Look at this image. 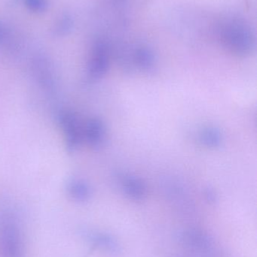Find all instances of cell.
<instances>
[{
  "label": "cell",
  "mask_w": 257,
  "mask_h": 257,
  "mask_svg": "<svg viewBox=\"0 0 257 257\" xmlns=\"http://www.w3.org/2000/svg\"><path fill=\"white\" fill-rule=\"evenodd\" d=\"M220 30L222 42L232 52L246 56L253 51L254 37L245 21L238 18H230L223 23Z\"/></svg>",
  "instance_id": "cell-1"
},
{
  "label": "cell",
  "mask_w": 257,
  "mask_h": 257,
  "mask_svg": "<svg viewBox=\"0 0 257 257\" xmlns=\"http://www.w3.org/2000/svg\"><path fill=\"white\" fill-rule=\"evenodd\" d=\"M24 256V241L18 220L10 212L0 216V257Z\"/></svg>",
  "instance_id": "cell-2"
},
{
  "label": "cell",
  "mask_w": 257,
  "mask_h": 257,
  "mask_svg": "<svg viewBox=\"0 0 257 257\" xmlns=\"http://www.w3.org/2000/svg\"><path fill=\"white\" fill-rule=\"evenodd\" d=\"M110 66V49L104 41L95 42L92 48L89 64V75L93 81L101 79L107 74Z\"/></svg>",
  "instance_id": "cell-3"
},
{
  "label": "cell",
  "mask_w": 257,
  "mask_h": 257,
  "mask_svg": "<svg viewBox=\"0 0 257 257\" xmlns=\"http://www.w3.org/2000/svg\"><path fill=\"white\" fill-rule=\"evenodd\" d=\"M59 122L63 130L66 147L69 152H74L81 145L83 130L76 116L70 111H63L59 114Z\"/></svg>",
  "instance_id": "cell-4"
},
{
  "label": "cell",
  "mask_w": 257,
  "mask_h": 257,
  "mask_svg": "<svg viewBox=\"0 0 257 257\" xmlns=\"http://www.w3.org/2000/svg\"><path fill=\"white\" fill-rule=\"evenodd\" d=\"M119 180L122 191L130 199L140 201L146 197V185L140 178L133 175L122 174L119 175Z\"/></svg>",
  "instance_id": "cell-5"
},
{
  "label": "cell",
  "mask_w": 257,
  "mask_h": 257,
  "mask_svg": "<svg viewBox=\"0 0 257 257\" xmlns=\"http://www.w3.org/2000/svg\"><path fill=\"white\" fill-rule=\"evenodd\" d=\"M83 138L93 148L102 146L105 141L106 127L101 119L93 117L88 120L83 130Z\"/></svg>",
  "instance_id": "cell-6"
},
{
  "label": "cell",
  "mask_w": 257,
  "mask_h": 257,
  "mask_svg": "<svg viewBox=\"0 0 257 257\" xmlns=\"http://www.w3.org/2000/svg\"><path fill=\"white\" fill-rule=\"evenodd\" d=\"M34 71L35 76L41 87H43L46 91L53 93L56 87V82L49 62L42 57L37 58L34 63Z\"/></svg>",
  "instance_id": "cell-7"
},
{
  "label": "cell",
  "mask_w": 257,
  "mask_h": 257,
  "mask_svg": "<svg viewBox=\"0 0 257 257\" xmlns=\"http://www.w3.org/2000/svg\"><path fill=\"white\" fill-rule=\"evenodd\" d=\"M134 60L137 66L144 72H153L155 66V55L153 51L147 46H140L134 53Z\"/></svg>",
  "instance_id": "cell-8"
},
{
  "label": "cell",
  "mask_w": 257,
  "mask_h": 257,
  "mask_svg": "<svg viewBox=\"0 0 257 257\" xmlns=\"http://www.w3.org/2000/svg\"><path fill=\"white\" fill-rule=\"evenodd\" d=\"M182 241L185 245L196 250L208 249L211 244L206 234L196 229L186 231L182 235Z\"/></svg>",
  "instance_id": "cell-9"
},
{
  "label": "cell",
  "mask_w": 257,
  "mask_h": 257,
  "mask_svg": "<svg viewBox=\"0 0 257 257\" xmlns=\"http://www.w3.org/2000/svg\"><path fill=\"white\" fill-rule=\"evenodd\" d=\"M199 140L204 146L214 149L220 146L223 138L218 128L208 126L204 128L199 133Z\"/></svg>",
  "instance_id": "cell-10"
},
{
  "label": "cell",
  "mask_w": 257,
  "mask_h": 257,
  "mask_svg": "<svg viewBox=\"0 0 257 257\" xmlns=\"http://www.w3.org/2000/svg\"><path fill=\"white\" fill-rule=\"evenodd\" d=\"M68 190L69 195L75 200L85 201L90 197V187L81 180H74L69 182Z\"/></svg>",
  "instance_id": "cell-11"
},
{
  "label": "cell",
  "mask_w": 257,
  "mask_h": 257,
  "mask_svg": "<svg viewBox=\"0 0 257 257\" xmlns=\"http://www.w3.org/2000/svg\"><path fill=\"white\" fill-rule=\"evenodd\" d=\"M97 243L101 247H104L110 251H119V244L116 240L113 239L112 237L109 235H101L96 238Z\"/></svg>",
  "instance_id": "cell-12"
},
{
  "label": "cell",
  "mask_w": 257,
  "mask_h": 257,
  "mask_svg": "<svg viewBox=\"0 0 257 257\" xmlns=\"http://www.w3.org/2000/svg\"><path fill=\"white\" fill-rule=\"evenodd\" d=\"M72 27V18L68 16L63 17L57 26V31L56 33L59 36L68 34Z\"/></svg>",
  "instance_id": "cell-13"
},
{
  "label": "cell",
  "mask_w": 257,
  "mask_h": 257,
  "mask_svg": "<svg viewBox=\"0 0 257 257\" xmlns=\"http://www.w3.org/2000/svg\"><path fill=\"white\" fill-rule=\"evenodd\" d=\"M24 3L32 12H42L47 8L46 0H24Z\"/></svg>",
  "instance_id": "cell-14"
},
{
  "label": "cell",
  "mask_w": 257,
  "mask_h": 257,
  "mask_svg": "<svg viewBox=\"0 0 257 257\" xmlns=\"http://www.w3.org/2000/svg\"><path fill=\"white\" fill-rule=\"evenodd\" d=\"M11 39V33L9 29L0 22V45H6Z\"/></svg>",
  "instance_id": "cell-15"
},
{
  "label": "cell",
  "mask_w": 257,
  "mask_h": 257,
  "mask_svg": "<svg viewBox=\"0 0 257 257\" xmlns=\"http://www.w3.org/2000/svg\"><path fill=\"white\" fill-rule=\"evenodd\" d=\"M206 196L208 200L211 201V202H214V200H215L216 195L215 193H214V190L208 189L206 192Z\"/></svg>",
  "instance_id": "cell-16"
}]
</instances>
